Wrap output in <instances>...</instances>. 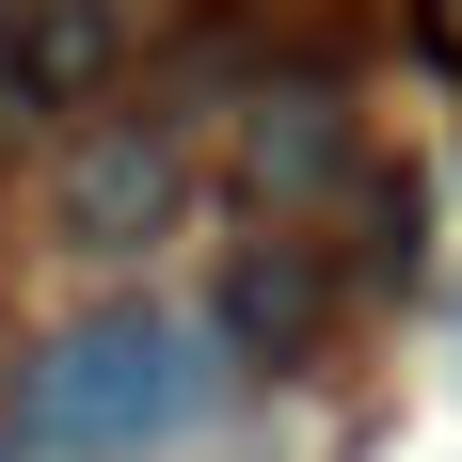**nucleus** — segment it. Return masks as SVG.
Instances as JSON below:
<instances>
[{
  "label": "nucleus",
  "instance_id": "obj_2",
  "mask_svg": "<svg viewBox=\"0 0 462 462\" xmlns=\"http://www.w3.org/2000/svg\"><path fill=\"white\" fill-rule=\"evenodd\" d=\"M160 208H176V143L128 112V128L80 143V176H64V208H48V224L80 239V255H128V239H160Z\"/></svg>",
  "mask_w": 462,
  "mask_h": 462
},
{
  "label": "nucleus",
  "instance_id": "obj_3",
  "mask_svg": "<svg viewBox=\"0 0 462 462\" xmlns=\"http://www.w3.org/2000/svg\"><path fill=\"white\" fill-rule=\"evenodd\" d=\"M255 176H287V191L335 176V112H319V96H287V128H255Z\"/></svg>",
  "mask_w": 462,
  "mask_h": 462
},
{
  "label": "nucleus",
  "instance_id": "obj_1",
  "mask_svg": "<svg viewBox=\"0 0 462 462\" xmlns=\"http://www.w3.org/2000/svg\"><path fill=\"white\" fill-rule=\"evenodd\" d=\"M191 415H208V335L160 319V303H112V319L48 335L16 367V447L32 462H143Z\"/></svg>",
  "mask_w": 462,
  "mask_h": 462
}]
</instances>
